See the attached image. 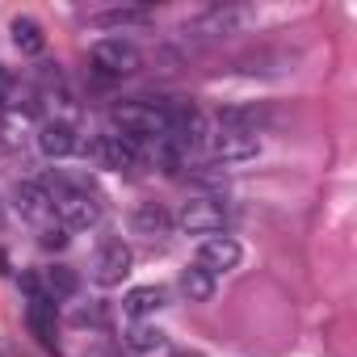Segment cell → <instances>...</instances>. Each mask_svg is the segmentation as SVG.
Masks as SVG:
<instances>
[{"label": "cell", "instance_id": "1", "mask_svg": "<svg viewBox=\"0 0 357 357\" xmlns=\"http://www.w3.org/2000/svg\"><path fill=\"white\" fill-rule=\"evenodd\" d=\"M51 194V211L59 215V223L72 231V227H93L101 219V202L97 194H89L84 185H72V181H51L47 185Z\"/></svg>", "mask_w": 357, "mask_h": 357}, {"label": "cell", "instance_id": "2", "mask_svg": "<svg viewBox=\"0 0 357 357\" xmlns=\"http://www.w3.org/2000/svg\"><path fill=\"white\" fill-rule=\"evenodd\" d=\"M114 122L122 126L126 139H160L168 126V105L155 101H122L114 109Z\"/></svg>", "mask_w": 357, "mask_h": 357}, {"label": "cell", "instance_id": "3", "mask_svg": "<svg viewBox=\"0 0 357 357\" xmlns=\"http://www.w3.org/2000/svg\"><path fill=\"white\" fill-rule=\"evenodd\" d=\"M89 55H93V63H97L105 76H135V72L143 68V51H139L130 38H122V34L93 43Z\"/></svg>", "mask_w": 357, "mask_h": 357}, {"label": "cell", "instance_id": "4", "mask_svg": "<svg viewBox=\"0 0 357 357\" xmlns=\"http://www.w3.org/2000/svg\"><path fill=\"white\" fill-rule=\"evenodd\" d=\"M176 223H181V231H190V236H219L223 223H227V211H223L219 198H194V202H185V211H181Z\"/></svg>", "mask_w": 357, "mask_h": 357}, {"label": "cell", "instance_id": "5", "mask_svg": "<svg viewBox=\"0 0 357 357\" xmlns=\"http://www.w3.org/2000/svg\"><path fill=\"white\" fill-rule=\"evenodd\" d=\"M130 265H135L130 248H126L122 240H109V244H101V252L93 257V269H89V278H93L97 286H118V282L130 273Z\"/></svg>", "mask_w": 357, "mask_h": 357}, {"label": "cell", "instance_id": "6", "mask_svg": "<svg viewBox=\"0 0 357 357\" xmlns=\"http://www.w3.org/2000/svg\"><path fill=\"white\" fill-rule=\"evenodd\" d=\"M257 151H261L257 130H248V126H223L219 122V130H215V155L219 160H248Z\"/></svg>", "mask_w": 357, "mask_h": 357}, {"label": "cell", "instance_id": "7", "mask_svg": "<svg viewBox=\"0 0 357 357\" xmlns=\"http://www.w3.org/2000/svg\"><path fill=\"white\" fill-rule=\"evenodd\" d=\"M93 160L101 164V168H135V160H139V147H135V139H126V135H101L93 147Z\"/></svg>", "mask_w": 357, "mask_h": 357}, {"label": "cell", "instance_id": "8", "mask_svg": "<svg viewBox=\"0 0 357 357\" xmlns=\"http://www.w3.org/2000/svg\"><path fill=\"white\" fill-rule=\"evenodd\" d=\"M240 244L231 240V236H206L202 240V248H198V265L206 269V273H227V269H236L240 265Z\"/></svg>", "mask_w": 357, "mask_h": 357}, {"label": "cell", "instance_id": "9", "mask_svg": "<svg viewBox=\"0 0 357 357\" xmlns=\"http://www.w3.org/2000/svg\"><path fill=\"white\" fill-rule=\"evenodd\" d=\"M30 328H34V336H38V344L47 349V353H55L59 357V336H55V298H47V294H30Z\"/></svg>", "mask_w": 357, "mask_h": 357}, {"label": "cell", "instance_id": "10", "mask_svg": "<svg viewBox=\"0 0 357 357\" xmlns=\"http://www.w3.org/2000/svg\"><path fill=\"white\" fill-rule=\"evenodd\" d=\"M38 147H43V155H51V160L72 155V151H76V130H72V122H47V126L38 130Z\"/></svg>", "mask_w": 357, "mask_h": 357}, {"label": "cell", "instance_id": "11", "mask_svg": "<svg viewBox=\"0 0 357 357\" xmlns=\"http://www.w3.org/2000/svg\"><path fill=\"white\" fill-rule=\"evenodd\" d=\"M17 211L30 219V223H47L55 211H51V194H47V185H34V181H26V185H17Z\"/></svg>", "mask_w": 357, "mask_h": 357}, {"label": "cell", "instance_id": "12", "mask_svg": "<svg viewBox=\"0 0 357 357\" xmlns=\"http://www.w3.org/2000/svg\"><path fill=\"white\" fill-rule=\"evenodd\" d=\"M130 227H135L139 236H164V231L172 227V219H168V211H164V206H155V202H143V206L130 215Z\"/></svg>", "mask_w": 357, "mask_h": 357}, {"label": "cell", "instance_id": "13", "mask_svg": "<svg viewBox=\"0 0 357 357\" xmlns=\"http://www.w3.org/2000/svg\"><path fill=\"white\" fill-rule=\"evenodd\" d=\"M13 43H17L22 55H43V51H47V34H43V26L30 22V17H17V22H13Z\"/></svg>", "mask_w": 357, "mask_h": 357}, {"label": "cell", "instance_id": "14", "mask_svg": "<svg viewBox=\"0 0 357 357\" xmlns=\"http://www.w3.org/2000/svg\"><path fill=\"white\" fill-rule=\"evenodd\" d=\"M181 294H185L190 303H206V298L215 294V273H206L202 265H190V269L181 273Z\"/></svg>", "mask_w": 357, "mask_h": 357}, {"label": "cell", "instance_id": "15", "mask_svg": "<svg viewBox=\"0 0 357 357\" xmlns=\"http://www.w3.org/2000/svg\"><path fill=\"white\" fill-rule=\"evenodd\" d=\"M126 315H135V319H143V315H155L160 307H164V290L160 286H139V290H130L126 294Z\"/></svg>", "mask_w": 357, "mask_h": 357}, {"label": "cell", "instance_id": "16", "mask_svg": "<svg viewBox=\"0 0 357 357\" xmlns=\"http://www.w3.org/2000/svg\"><path fill=\"white\" fill-rule=\"evenodd\" d=\"M126 344H130L135 353H151V349L164 344V332H160L155 324H135V328L126 332Z\"/></svg>", "mask_w": 357, "mask_h": 357}, {"label": "cell", "instance_id": "17", "mask_svg": "<svg viewBox=\"0 0 357 357\" xmlns=\"http://www.w3.org/2000/svg\"><path fill=\"white\" fill-rule=\"evenodd\" d=\"M43 290H47V298H72L76 294V273H68V269H47V282H43Z\"/></svg>", "mask_w": 357, "mask_h": 357}, {"label": "cell", "instance_id": "18", "mask_svg": "<svg viewBox=\"0 0 357 357\" xmlns=\"http://www.w3.org/2000/svg\"><path fill=\"white\" fill-rule=\"evenodd\" d=\"M151 13L147 9H114V13H101V17H93L97 26H130V22H147Z\"/></svg>", "mask_w": 357, "mask_h": 357}, {"label": "cell", "instance_id": "19", "mask_svg": "<svg viewBox=\"0 0 357 357\" xmlns=\"http://www.w3.org/2000/svg\"><path fill=\"white\" fill-rule=\"evenodd\" d=\"M38 244H43V248H63V244H68V227H63V223H55V227H51V223H43Z\"/></svg>", "mask_w": 357, "mask_h": 357}, {"label": "cell", "instance_id": "20", "mask_svg": "<svg viewBox=\"0 0 357 357\" xmlns=\"http://www.w3.org/2000/svg\"><path fill=\"white\" fill-rule=\"evenodd\" d=\"M0 273H9V261H5V252H0Z\"/></svg>", "mask_w": 357, "mask_h": 357}, {"label": "cell", "instance_id": "21", "mask_svg": "<svg viewBox=\"0 0 357 357\" xmlns=\"http://www.w3.org/2000/svg\"><path fill=\"white\" fill-rule=\"evenodd\" d=\"M172 357H198V353H172Z\"/></svg>", "mask_w": 357, "mask_h": 357}, {"label": "cell", "instance_id": "22", "mask_svg": "<svg viewBox=\"0 0 357 357\" xmlns=\"http://www.w3.org/2000/svg\"><path fill=\"white\" fill-rule=\"evenodd\" d=\"M0 227H5V206H0Z\"/></svg>", "mask_w": 357, "mask_h": 357}]
</instances>
